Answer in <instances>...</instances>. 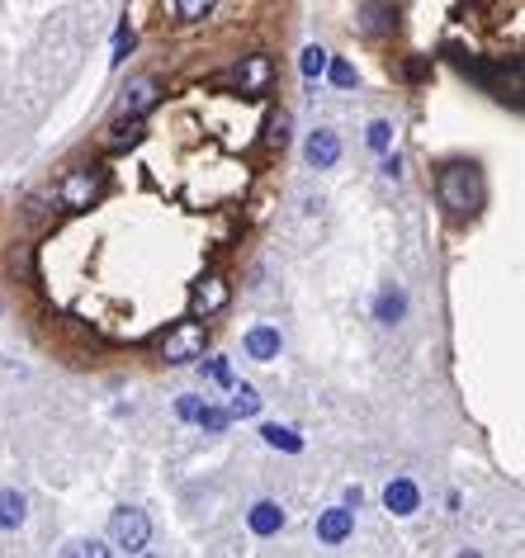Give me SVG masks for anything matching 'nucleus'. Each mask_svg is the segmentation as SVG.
<instances>
[{
  "label": "nucleus",
  "mask_w": 525,
  "mask_h": 558,
  "mask_svg": "<svg viewBox=\"0 0 525 558\" xmlns=\"http://www.w3.org/2000/svg\"><path fill=\"white\" fill-rule=\"evenodd\" d=\"M289 137H293V114L289 109H275L265 118V147H289Z\"/></svg>",
  "instance_id": "nucleus-19"
},
{
  "label": "nucleus",
  "mask_w": 525,
  "mask_h": 558,
  "mask_svg": "<svg viewBox=\"0 0 525 558\" xmlns=\"http://www.w3.org/2000/svg\"><path fill=\"white\" fill-rule=\"evenodd\" d=\"M435 199L450 218H473L488 203V180H482L473 161H445L435 171Z\"/></svg>",
  "instance_id": "nucleus-1"
},
{
  "label": "nucleus",
  "mask_w": 525,
  "mask_h": 558,
  "mask_svg": "<svg viewBox=\"0 0 525 558\" xmlns=\"http://www.w3.org/2000/svg\"><path fill=\"white\" fill-rule=\"evenodd\" d=\"M195 426L208 430V436H223V430L233 426V417H227V407H208V402H204V407H199V417H195Z\"/></svg>",
  "instance_id": "nucleus-20"
},
{
  "label": "nucleus",
  "mask_w": 525,
  "mask_h": 558,
  "mask_svg": "<svg viewBox=\"0 0 525 558\" xmlns=\"http://www.w3.org/2000/svg\"><path fill=\"white\" fill-rule=\"evenodd\" d=\"M327 61H331V52H327L322 43H312V48H303V57H299V71H303L308 80H318V76L327 71Z\"/></svg>",
  "instance_id": "nucleus-22"
},
{
  "label": "nucleus",
  "mask_w": 525,
  "mask_h": 558,
  "mask_svg": "<svg viewBox=\"0 0 525 558\" xmlns=\"http://www.w3.org/2000/svg\"><path fill=\"white\" fill-rule=\"evenodd\" d=\"M199 407H204V398H195V392H190V398H180V402H176V417H180V421H195V417H199Z\"/></svg>",
  "instance_id": "nucleus-27"
},
{
  "label": "nucleus",
  "mask_w": 525,
  "mask_h": 558,
  "mask_svg": "<svg viewBox=\"0 0 525 558\" xmlns=\"http://www.w3.org/2000/svg\"><path fill=\"white\" fill-rule=\"evenodd\" d=\"M62 553H67V558H104V553H110V544H67V549H62Z\"/></svg>",
  "instance_id": "nucleus-28"
},
{
  "label": "nucleus",
  "mask_w": 525,
  "mask_h": 558,
  "mask_svg": "<svg viewBox=\"0 0 525 558\" xmlns=\"http://www.w3.org/2000/svg\"><path fill=\"white\" fill-rule=\"evenodd\" d=\"M152 544V521L142 506H119L110 515V549L114 553H142Z\"/></svg>",
  "instance_id": "nucleus-4"
},
{
  "label": "nucleus",
  "mask_w": 525,
  "mask_h": 558,
  "mask_svg": "<svg viewBox=\"0 0 525 558\" xmlns=\"http://www.w3.org/2000/svg\"><path fill=\"white\" fill-rule=\"evenodd\" d=\"M218 0H176V19L180 24H199L204 14H214Z\"/></svg>",
  "instance_id": "nucleus-23"
},
{
  "label": "nucleus",
  "mask_w": 525,
  "mask_h": 558,
  "mask_svg": "<svg viewBox=\"0 0 525 558\" xmlns=\"http://www.w3.org/2000/svg\"><path fill=\"white\" fill-rule=\"evenodd\" d=\"M204 350H208V322H199V317H180L176 326H166L161 341H157V355L166 364H176V369L195 364Z\"/></svg>",
  "instance_id": "nucleus-3"
},
{
  "label": "nucleus",
  "mask_w": 525,
  "mask_h": 558,
  "mask_svg": "<svg viewBox=\"0 0 525 558\" xmlns=\"http://www.w3.org/2000/svg\"><path fill=\"white\" fill-rule=\"evenodd\" d=\"M280 345H284L280 332H275V326H265V322H261V326H251L246 341H242V350H246L251 360H261V364H265V360H275V355H280Z\"/></svg>",
  "instance_id": "nucleus-12"
},
{
  "label": "nucleus",
  "mask_w": 525,
  "mask_h": 558,
  "mask_svg": "<svg viewBox=\"0 0 525 558\" xmlns=\"http://www.w3.org/2000/svg\"><path fill=\"white\" fill-rule=\"evenodd\" d=\"M24 515H29L24 492H14V487H0V530H19V525H24Z\"/></svg>",
  "instance_id": "nucleus-16"
},
{
  "label": "nucleus",
  "mask_w": 525,
  "mask_h": 558,
  "mask_svg": "<svg viewBox=\"0 0 525 558\" xmlns=\"http://www.w3.org/2000/svg\"><path fill=\"white\" fill-rule=\"evenodd\" d=\"M322 76H331V86H355V67H350V61H341V57H336V61H327V71Z\"/></svg>",
  "instance_id": "nucleus-25"
},
{
  "label": "nucleus",
  "mask_w": 525,
  "mask_h": 558,
  "mask_svg": "<svg viewBox=\"0 0 525 558\" xmlns=\"http://www.w3.org/2000/svg\"><path fill=\"white\" fill-rule=\"evenodd\" d=\"M374 317H379L384 326L403 322V317H407V294H403V288H384L379 303H374Z\"/></svg>",
  "instance_id": "nucleus-17"
},
{
  "label": "nucleus",
  "mask_w": 525,
  "mask_h": 558,
  "mask_svg": "<svg viewBox=\"0 0 525 558\" xmlns=\"http://www.w3.org/2000/svg\"><path fill=\"white\" fill-rule=\"evenodd\" d=\"M227 303H233V288H227L223 275H204V279H195V288H190V317H199V322L223 317Z\"/></svg>",
  "instance_id": "nucleus-6"
},
{
  "label": "nucleus",
  "mask_w": 525,
  "mask_h": 558,
  "mask_svg": "<svg viewBox=\"0 0 525 558\" xmlns=\"http://www.w3.org/2000/svg\"><path fill=\"white\" fill-rule=\"evenodd\" d=\"M157 105H161V80L157 76H138V80H129V90L119 95L114 118H142L147 109H157Z\"/></svg>",
  "instance_id": "nucleus-7"
},
{
  "label": "nucleus",
  "mask_w": 525,
  "mask_h": 558,
  "mask_svg": "<svg viewBox=\"0 0 525 558\" xmlns=\"http://www.w3.org/2000/svg\"><path fill=\"white\" fill-rule=\"evenodd\" d=\"M5 270L14 279H38V241H14L10 246V256H5Z\"/></svg>",
  "instance_id": "nucleus-14"
},
{
  "label": "nucleus",
  "mask_w": 525,
  "mask_h": 558,
  "mask_svg": "<svg viewBox=\"0 0 525 558\" xmlns=\"http://www.w3.org/2000/svg\"><path fill=\"white\" fill-rule=\"evenodd\" d=\"M384 506H388L393 515H416V506H422V492H416L412 478H393V483L384 487Z\"/></svg>",
  "instance_id": "nucleus-11"
},
{
  "label": "nucleus",
  "mask_w": 525,
  "mask_h": 558,
  "mask_svg": "<svg viewBox=\"0 0 525 558\" xmlns=\"http://www.w3.org/2000/svg\"><path fill=\"white\" fill-rule=\"evenodd\" d=\"M308 161L312 166H336V161H341V137H336L331 128H318L308 137Z\"/></svg>",
  "instance_id": "nucleus-15"
},
{
  "label": "nucleus",
  "mask_w": 525,
  "mask_h": 558,
  "mask_svg": "<svg viewBox=\"0 0 525 558\" xmlns=\"http://www.w3.org/2000/svg\"><path fill=\"white\" fill-rule=\"evenodd\" d=\"M384 175H403V156H397V152H384Z\"/></svg>",
  "instance_id": "nucleus-30"
},
{
  "label": "nucleus",
  "mask_w": 525,
  "mask_h": 558,
  "mask_svg": "<svg viewBox=\"0 0 525 558\" xmlns=\"http://www.w3.org/2000/svg\"><path fill=\"white\" fill-rule=\"evenodd\" d=\"M355 29H360L365 38H393L397 29H403V19H397L393 0H365L360 14H355Z\"/></svg>",
  "instance_id": "nucleus-8"
},
{
  "label": "nucleus",
  "mask_w": 525,
  "mask_h": 558,
  "mask_svg": "<svg viewBox=\"0 0 525 558\" xmlns=\"http://www.w3.org/2000/svg\"><path fill=\"white\" fill-rule=\"evenodd\" d=\"M142 137H147L142 118H114L110 133H104V152H129V147H138Z\"/></svg>",
  "instance_id": "nucleus-13"
},
{
  "label": "nucleus",
  "mask_w": 525,
  "mask_h": 558,
  "mask_svg": "<svg viewBox=\"0 0 525 558\" xmlns=\"http://www.w3.org/2000/svg\"><path fill=\"white\" fill-rule=\"evenodd\" d=\"M261 411V392L251 383H233V392H227V417H256Z\"/></svg>",
  "instance_id": "nucleus-18"
},
{
  "label": "nucleus",
  "mask_w": 525,
  "mask_h": 558,
  "mask_svg": "<svg viewBox=\"0 0 525 558\" xmlns=\"http://www.w3.org/2000/svg\"><path fill=\"white\" fill-rule=\"evenodd\" d=\"M403 76H407V80H422V76H426V57H412L407 67H403Z\"/></svg>",
  "instance_id": "nucleus-29"
},
{
  "label": "nucleus",
  "mask_w": 525,
  "mask_h": 558,
  "mask_svg": "<svg viewBox=\"0 0 525 558\" xmlns=\"http://www.w3.org/2000/svg\"><path fill=\"white\" fill-rule=\"evenodd\" d=\"M199 369H204V379H214V383H233V374H227V360H223V355H214V360H204Z\"/></svg>",
  "instance_id": "nucleus-26"
},
{
  "label": "nucleus",
  "mask_w": 525,
  "mask_h": 558,
  "mask_svg": "<svg viewBox=\"0 0 525 558\" xmlns=\"http://www.w3.org/2000/svg\"><path fill=\"white\" fill-rule=\"evenodd\" d=\"M365 142H369L374 152H388V147H393V123H388V118H374L369 133H365Z\"/></svg>",
  "instance_id": "nucleus-24"
},
{
  "label": "nucleus",
  "mask_w": 525,
  "mask_h": 558,
  "mask_svg": "<svg viewBox=\"0 0 525 558\" xmlns=\"http://www.w3.org/2000/svg\"><path fill=\"white\" fill-rule=\"evenodd\" d=\"M104 190H110V171H104L100 161H86V166H72L67 175H62L57 203L67 213H86V209H95V203L104 199Z\"/></svg>",
  "instance_id": "nucleus-2"
},
{
  "label": "nucleus",
  "mask_w": 525,
  "mask_h": 558,
  "mask_svg": "<svg viewBox=\"0 0 525 558\" xmlns=\"http://www.w3.org/2000/svg\"><path fill=\"white\" fill-rule=\"evenodd\" d=\"M246 525H251V534H261V540H270V534H280L284 530V506L280 502H256L246 511Z\"/></svg>",
  "instance_id": "nucleus-10"
},
{
  "label": "nucleus",
  "mask_w": 525,
  "mask_h": 558,
  "mask_svg": "<svg viewBox=\"0 0 525 558\" xmlns=\"http://www.w3.org/2000/svg\"><path fill=\"white\" fill-rule=\"evenodd\" d=\"M355 534V506H327L318 515V540L322 544H346Z\"/></svg>",
  "instance_id": "nucleus-9"
},
{
  "label": "nucleus",
  "mask_w": 525,
  "mask_h": 558,
  "mask_svg": "<svg viewBox=\"0 0 525 558\" xmlns=\"http://www.w3.org/2000/svg\"><path fill=\"white\" fill-rule=\"evenodd\" d=\"M261 436H265V445H275L284 454H299L303 449V436H293L289 426H261Z\"/></svg>",
  "instance_id": "nucleus-21"
},
{
  "label": "nucleus",
  "mask_w": 525,
  "mask_h": 558,
  "mask_svg": "<svg viewBox=\"0 0 525 558\" xmlns=\"http://www.w3.org/2000/svg\"><path fill=\"white\" fill-rule=\"evenodd\" d=\"M227 86H233L237 95H246V99H261L270 86H275V57L270 52H246L237 67H233V76H227Z\"/></svg>",
  "instance_id": "nucleus-5"
}]
</instances>
